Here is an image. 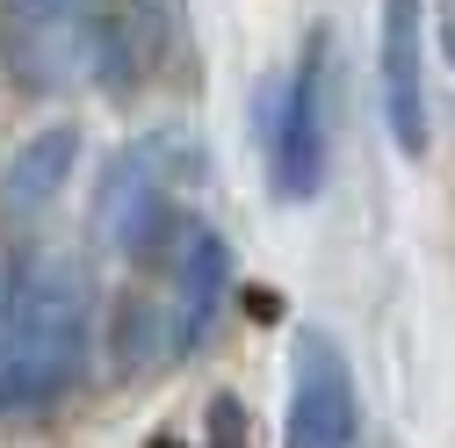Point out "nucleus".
Instances as JSON below:
<instances>
[{"instance_id": "1", "label": "nucleus", "mask_w": 455, "mask_h": 448, "mask_svg": "<svg viewBox=\"0 0 455 448\" xmlns=\"http://www.w3.org/2000/svg\"><path fill=\"white\" fill-rule=\"evenodd\" d=\"M87 362V283L80 268L44 253L0 290V405L36 412L66 398Z\"/></svg>"}, {"instance_id": "2", "label": "nucleus", "mask_w": 455, "mask_h": 448, "mask_svg": "<svg viewBox=\"0 0 455 448\" xmlns=\"http://www.w3.org/2000/svg\"><path fill=\"white\" fill-rule=\"evenodd\" d=\"M188 174V138L181 131H145L131 145H116V159L94 181V232L108 253L124 260H159L181 239V210L174 188Z\"/></svg>"}, {"instance_id": "3", "label": "nucleus", "mask_w": 455, "mask_h": 448, "mask_svg": "<svg viewBox=\"0 0 455 448\" xmlns=\"http://www.w3.org/2000/svg\"><path fill=\"white\" fill-rule=\"evenodd\" d=\"M325 124H332V29L318 22L297 51L290 80L275 101V196L282 203H311L325 188Z\"/></svg>"}, {"instance_id": "4", "label": "nucleus", "mask_w": 455, "mask_h": 448, "mask_svg": "<svg viewBox=\"0 0 455 448\" xmlns=\"http://www.w3.org/2000/svg\"><path fill=\"white\" fill-rule=\"evenodd\" d=\"M362 434V398H355V369L339 355L325 325L290 332V420L282 441L290 448H355Z\"/></svg>"}, {"instance_id": "5", "label": "nucleus", "mask_w": 455, "mask_h": 448, "mask_svg": "<svg viewBox=\"0 0 455 448\" xmlns=\"http://www.w3.org/2000/svg\"><path fill=\"white\" fill-rule=\"evenodd\" d=\"M427 29H419V0H383L376 15V80H383V124L397 152L419 159L427 152Z\"/></svg>"}, {"instance_id": "6", "label": "nucleus", "mask_w": 455, "mask_h": 448, "mask_svg": "<svg viewBox=\"0 0 455 448\" xmlns=\"http://www.w3.org/2000/svg\"><path fill=\"white\" fill-rule=\"evenodd\" d=\"M232 290V246L210 224H188V239L174 253V304H166V362H188L203 348V332Z\"/></svg>"}, {"instance_id": "7", "label": "nucleus", "mask_w": 455, "mask_h": 448, "mask_svg": "<svg viewBox=\"0 0 455 448\" xmlns=\"http://www.w3.org/2000/svg\"><path fill=\"white\" fill-rule=\"evenodd\" d=\"M73 159H80V124H73V116H66V124H44L36 138H22L15 159H8V174H0V210H8L15 224L44 217L51 203L66 196Z\"/></svg>"}, {"instance_id": "8", "label": "nucleus", "mask_w": 455, "mask_h": 448, "mask_svg": "<svg viewBox=\"0 0 455 448\" xmlns=\"http://www.w3.org/2000/svg\"><path fill=\"white\" fill-rule=\"evenodd\" d=\"M80 8H87V0H8V15L29 22V29H44V22H73Z\"/></svg>"}, {"instance_id": "9", "label": "nucleus", "mask_w": 455, "mask_h": 448, "mask_svg": "<svg viewBox=\"0 0 455 448\" xmlns=\"http://www.w3.org/2000/svg\"><path fill=\"white\" fill-rule=\"evenodd\" d=\"M434 29H441V51H448V66H455V0H434Z\"/></svg>"}, {"instance_id": "10", "label": "nucleus", "mask_w": 455, "mask_h": 448, "mask_svg": "<svg viewBox=\"0 0 455 448\" xmlns=\"http://www.w3.org/2000/svg\"><path fill=\"white\" fill-rule=\"evenodd\" d=\"M152 448H181V441H152Z\"/></svg>"}, {"instance_id": "11", "label": "nucleus", "mask_w": 455, "mask_h": 448, "mask_svg": "<svg viewBox=\"0 0 455 448\" xmlns=\"http://www.w3.org/2000/svg\"><path fill=\"white\" fill-rule=\"evenodd\" d=\"M0 290H8V283H0Z\"/></svg>"}]
</instances>
